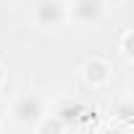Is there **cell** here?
<instances>
[{"label":"cell","instance_id":"obj_5","mask_svg":"<svg viewBox=\"0 0 134 134\" xmlns=\"http://www.w3.org/2000/svg\"><path fill=\"white\" fill-rule=\"evenodd\" d=\"M55 113L63 118V124L69 126V129H76V126H79V118H87V116L92 113V108L84 105V103H79V100H66Z\"/></svg>","mask_w":134,"mask_h":134},{"label":"cell","instance_id":"obj_7","mask_svg":"<svg viewBox=\"0 0 134 134\" xmlns=\"http://www.w3.org/2000/svg\"><path fill=\"white\" fill-rule=\"evenodd\" d=\"M113 118H118L121 124H124V129H131V124H134V105H131V100L129 97H124V100H118L116 105H113Z\"/></svg>","mask_w":134,"mask_h":134},{"label":"cell","instance_id":"obj_10","mask_svg":"<svg viewBox=\"0 0 134 134\" xmlns=\"http://www.w3.org/2000/svg\"><path fill=\"white\" fill-rule=\"evenodd\" d=\"M3 129H5V124H3V121H0V131H3Z\"/></svg>","mask_w":134,"mask_h":134},{"label":"cell","instance_id":"obj_2","mask_svg":"<svg viewBox=\"0 0 134 134\" xmlns=\"http://www.w3.org/2000/svg\"><path fill=\"white\" fill-rule=\"evenodd\" d=\"M45 113H47L45 100H42L37 92H21V95L13 100V105H11V118H13V124L21 126V129H34V124H37Z\"/></svg>","mask_w":134,"mask_h":134},{"label":"cell","instance_id":"obj_3","mask_svg":"<svg viewBox=\"0 0 134 134\" xmlns=\"http://www.w3.org/2000/svg\"><path fill=\"white\" fill-rule=\"evenodd\" d=\"M105 16V0H71L69 21L76 26H97Z\"/></svg>","mask_w":134,"mask_h":134},{"label":"cell","instance_id":"obj_9","mask_svg":"<svg viewBox=\"0 0 134 134\" xmlns=\"http://www.w3.org/2000/svg\"><path fill=\"white\" fill-rule=\"evenodd\" d=\"M5 76H8V71H5V66H3V63H0V87H3V84H5Z\"/></svg>","mask_w":134,"mask_h":134},{"label":"cell","instance_id":"obj_4","mask_svg":"<svg viewBox=\"0 0 134 134\" xmlns=\"http://www.w3.org/2000/svg\"><path fill=\"white\" fill-rule=\"evenodd\" d=\"M84 82L92 87V90H105L113 79V69H110V63L103 60V58H90L84 63Z\"/></svg>","mask_w":134,"mask_h":134},{"label":"cell","instance_id":"obj_8","mask_svg":"<svg viewBox=\"0 0 134 134\" xmlns=\"http://www.w3.org/2000/svg\"><path fill=\"white\" fill-rule=\"evenodd\" d=\"M131 37H134V34H131L129 29H126V32H124V37H121V55H124V60H126V63H131V60H134V55H131Z\"/></svg>","mask_w":134,"mask_h":134},{"label":"cell","instance_id":"obj_6","mask_svg":"<svg viewBox=\"0 0 134 134\" xmlns=\"http://www.w3.org/2000/svg\"><path fill=\"white\" fill-rule=\"evenodd\" d=\"M69 126L63 124V118L58 116V113H45L37 124H34V129L32 131H40V134H45V131H66Z\"/></svg>","mask_w":134,"mask_h":134},{"label":"cell","instance_id":"obj_1","mask_svg":"<svg viewBox=\"0 0 134 134\" xmlns=\"http://www.w3.org/2000/svg\"><path fill=\"white\" fill-rule=\"evenodd\" d=\"M29 19L40 32H55L69 21V3L66 0H34Z\"/></svg>","mask_w":134,"mask_h":134}]
</instances>
